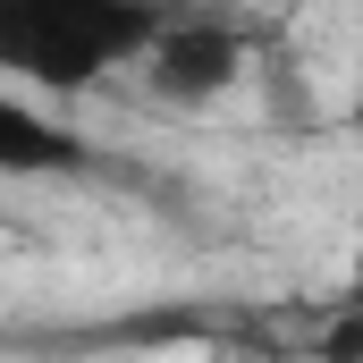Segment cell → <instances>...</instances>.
Masks as SVG:
<instances>
[{
	"label": "cell",
	"mask_w": 363,
	"mask_h": 363,
	"mask_svg": "<svg viewBox=\"0 0 363 363\" xmlns=\"http://www.w3.org/2000/svg\"><path fill=\"white\" fill-rule=\"evenodd\" d=\"M161 34H169V17L135 9V0H26V9H0V60L51 93L93 85L118 60H152Z\"/></svg>",
	"instance_id": "6da1fadb"
},
{
	"label": "cell",
	"mask_w": 363,
	"mask_h": 363,
	"mask_svg": "<svg viewBox=\"0 0 363 363\" xmlns=\"http://www.w3.org/2000/svg\"><path fill=\"white\" fill-rule=\"evenodd\" d=\"M237 60H245V43H237L220 17H178V26L152 43L144 85H152V101H178V110H194V101H211V93L237 77Z\"/></svg>",
	"instance_id": "7a4b0ae2"
},
{
	"label": "cell",
	"mask_w": 363,
	"mask_h": 363,
	"mask_svg": "<svg viewBox=\"0 0 363 363\" xmlns=\"http://www.w3.org/2000/svg\"><path fill=\"white\" fill-rule=\"evenodd\" d=\"M0 169H9V178H85L93 144L68 135L60 118L26 110V101H0Z\"/></svg>",
	"instance_id": "3957f363"
},
{
	"label": "cell",
	"mask_w": 363,
	"mask_h": 363,
	"mask_svg": "<svg viewBox=\"0 0 363 363\" xmlns=\"http://www.w3.org/2000/svg\"><path fill=\"white\" fill-rule=\"evenodd\" d=\"M313 355H321V363H363V313H347V321H330Z\"/></svg>",
	"instance_id": "277c9868"
},
{
	"label": "cell",
	"mask_w": 363,
	"mask_h": 363,
	"mask_svg": "<svg viewBox=\"0 0 363 363\" xmlns=\"http://www.w3.org/2000/svg\"><path fill=\"white\" fill-rule=\"evenodd\" d=\"M347 127H363V101H355V110H347Z\"/></svg>",
	"instance_id": "5b68a950"
},
{
	"label": "cell",
	"mask_w": 363,
	"mask_h": 363,
	"mask_svg": "<svg viewBox=\"0 0 363 363\" xmlns=\"http://www.w3.org/2000/svg\"><path fill=\"white\" fill-rule=\"evenodd\" d=\"M355 296H363V254H355Z\"/></svg>",
	"instance_id": "8992f818"
}]
</instances>
